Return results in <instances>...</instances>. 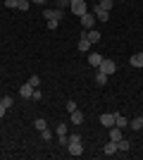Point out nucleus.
I'll return each mask as SVG.
<instances>
[{"mask_svg":"<svg viewBox=\"0 0 143 160\" xmlns=\"http://www.w3.org/2000/svg\"><path fill=\"white\" fill-rule=\"evenodd\" d=\"M98 69H100L102 74H115L117 72V62L115 60H110V58H102V62H100V67H98Z\"/></svg>","mask_w":143,"mask_h":160,"instance_id":"nucleus-1","label":"nucleus"},{"mask_svg":"<svg viewBox=\"0 0 143 160\" xmlns=\"http://www.w3.org/2000/svg\"><path fill=\"white\" fill-rule=\"evenodd\" d=\"M69 7H72V14H76V17H81L83 12H88L86 0H72V2H69Z\"/></svg>","mask_w":143,"mask_h":160,"instance_id":"nucleus-2","label":"nucleus"},{"mask_svg":"<svg viewBox=\"0 0 143 160\" xmlns=\"http://www.w3.org/2000/svg\"><path fill=\"white\" fill-rule=\"evenodd\" d=\"M95 22H98V19H95V14L91 12V10H88V12H83V14H81V27L86 29V31L95 27Z\"/></svg>","mask_w":143,"mask_h":160,"instance_id":"nucleus-3","label":"nucleus"},{"mask_svg":"<svg viewBox=\"0 0 143 160\" xmlns=\"http://www.w3.org/2000/svg\"><path fill=\"white\" fill-rule=\"evenodd\" d=\"M67 148H69V153H72V155H83V146H81V141H69Z\"/></svg>","mask_w":143,"mask_h":160,"instance_id":"nucleus-4","label":"nucleus"},{"mask_svg":"<svg viewBox=\"0 0 143 160\" xmlns=\"http://www.w3.org/2000/svg\"><path fill=\"white\" fill-rule=\"evenodd\" d=\"M100 124L102 127H115V112H105V115H100Z\"/></svg>","mask_w":143,"mask_h":160,"instance_id":"nucleus-5","label":"nucleus"},{"mask_svg":"<svg viewBox=\"0 0 143 160\" xmlns=\"http://www.w3.org/2000/svg\"><path fill=\"white\" fill-rule=\"evenodd\" d=\"M91 12L95 14V19H98V22H110V12H105V10H100V7H98V5H95L93 10H91Z\"/></svg>","mask_w":143,"mask_h":160,"instance_id":"nucleus-6","label":"nucleus"},{"mask_svg":"<svg viewBox=\"0 0 143 160\" xmlns=\"http://www.w3.org/2000/svg\"><path fill=\"white\" fill-rule=\"evenodd\" d=\"M43 17H45V19H57L60 22L62 19V10H57V7H55V10H43Z\"/></svg>","mask_w":143,"mask_h":160,"instance_id":"nucleus-7","label":"nucleus"},{"mask_svg":"<svg viewBox=\"0 0 143 160\" xmlns=\"http://www.w3.org/2000/svg\"><path fill=\"white\" fill-rule=\"evenodd\" d=\"M122 139H124L122 129L117 127V124H115V127H110V141H122Z\"/></svg>","mask_w":143,"mask_h":160,"instance_id":"nucleus-8","label":"nucleus"},{"mask_svg":"<svg viewBox=\"0 0 143 160\" xmlns=\"http://www.w3.org/2000/svg\"><path fill=\"white\" fill-rule=\"evenodd\" d=\"M117 153V141H107L102 146V155H115Z\"/></svg>","mask_w":143,"mask_h":160,"instance_id":"nucleus-9","label":"nucleus"},{"mask_svg":"<svg viewBox=\"0 0 143 160\" xmlns=\"http://www.w3.org/2000/svg\"><path fill=\"white\" fill-rule=\"evenodd\" d=\"M19 96H21V98H31V96H34V86H31V84L26 81V84L19 88Z\"/></svg>","mask_w":143,"mask_h":160,"instance_id":"nucleus-10","label":"nucleus"},{"mask_svg":"<svg viewBox=\"0 0 143 160\" xmlns=\"http://www.w3.org/2000/svg\"><path fill=\"white\" fill-rule=\"evenodd\" d=\"M100 62H102V55L100 53H91L88 55V65L91 67H100Z\"/></svg>","mask_w":143,"mask_h":160,"instance_id":"nucleus-11","label":"nucleus"},{"mask_svg":"<svg viewBox=\"0 0 143 160\" xmlns=\"http://www.w3.org/2000/svg\"><path fill=\"white\" fill-rule=\"evenodd\" d=\"M129 62H131V67H143V53H134L129 58Z\"/></svg>","mask_w":143,"mask_h":160,"instance_id":"nucleus-12","label":"nucleus"},{"mask_svg":"<svg viewBox=\"0 0 143 160\" xmlns=\"http://www.w3.org/2000/svg\"><path fill=\"white\" fill-rule=\"evenodd\" d=\"M69 115H72V124H81L83 122V112L79 110V108H76L74 112H69Z\"/></svg>","mask_w":143,"mask_h":160,"instance_id":"nucleus-13","label":"nucleus"},{"mask_svg":"<svg viewBox=\"0 0 143 160\" xmlns=\"http://www.w3.org/2000/svg\"><path fill=\"white\" fill-rule=\"evenodd\" d=\"M115 124H117L119 129H124V127H129V120H126L124 115H115Z\"/></svg>","mask_w":143,"mask_h":160,"instance_id":"nucleus-14","label":"nucleus"},{"mask_svg":"<svg viewBox=\"0 0 143 160\" xmlns=\"http://www.w3.org/2000/svg\"><path fill=\"white\" fill-rule=\"evenodd\" d=\"M86 38H88V41H91V43H98V41H100V38H102V36H100V31H95V29H91V31H88V33H86Z\"/></svg>","mask_w":143,"mask_h":160,"instance_id":"nucleus-15","label":"nucleus"},{"mask_svg":"<svg viewBox=\"0 0 143 160\" xmlns=\"http://www.w3.org/2000/svg\"><path fill=\"white\" fill-rule=\"evenodd\" d=\"M129 127L134 129V132H138V129H143V117H134V120L129 122Z\"/></svg>","mask_w":143,"mask_h":160,"instance_id":"nucleus-16","label":"nucleus"},{"mask_svg":"<svg viewBox=\"0 0 143 160\" xmlns=\"http://www.w3.org/2000/svg\"><path fill=\"white\" fill-rule=\"evenodd\" d=\"M45 127H48V122L43 120V117H38V120H34V129H36V132H43V129H45Z\"/></svg>","mask_w":143,"mask_h":160,"instance_id":"nucleus-17","label":"nucleus"},{"mask_svg":"<svg viewBox=\"0 0 143 160\" xmlns=\"http://www.w3.org/2000/svg\"><path fill=\"white\" fill-rule=\"evenodd\" d=\"M105 81H107V74H102L100 69H98V72H95V84H98V86H105Z\"/></svg>","mask_w":143,"mask_h":160,"instance_id":"nucleus-18","label":"nucleus"},{"mask_svg":"<svg viewBox=\"0 0 143 160\" xmlns=\"http://www.w3.org/2000/svg\"><path fill=\"white\" fill-rule=\"evenodd\" d=\"M112 5H115V0H100V2H98V7H100V10H105V12H110V10H112Z\"/></svg>","mask_w":143,"mask_h":160,"instance_id":"nucleus-19","label":"nucleus"},{"mask_svg":"<svg viewBox=\"0 0 143 160\" xmlns=\"http://www.w3.org/2000/svg\"><path fill=\"white\" fill-rule=\"evenodd\" d=\"M76 48H79L81 53H88V48H91V41H88V38H81V41H79V46H76Z\"/></svg>","mask_w":143,"mask_h":160,"instance_id":"nucleus-20","label":"nucleus"},{"mask_svg":"<svg viewBox=\"0 0 143 160\" xmlns=\"http://www.w3.org/2000/svg\"><path fill=\"white\" fill-rule=\"evenodd\" d=\"M55 134H57V136H67V124H64V122H60V124L55 127Z\"/></svg>","mask_w":143,"mask_h":160,"instance_id":"nucleus-21","label":"nucleus"},{"mask_svg":"<svg viewBox=\"0 0 143 160\" xmlns=\"http://www.w3.org/2000/svg\"><path fill=\"white\" fill-rule=\"evenodd\" d=\"M131 148V143L126 139H122V141H117V151H129Z\"/></svg>","mask_w":143,"mask_h":160,"instance_id":"nucleus-22","label":"nucleus"},{"mask_svg":"<svg viewBox=\"0 0 143 160\" xmlns=\"http://www.w3.org/2000/svg\"><path fill=\"white\" fill-rule=\"evenodd\" d=\"M69 2H72V0H55V7H57V10H64V7H69Z\"/></svg>","mask_w":143,"mask_h":160,"instance_id":"nucleus-23","label":"nucleus"},{"mask_svg":"<svg viewBox=\"0 0 143 160\" xmlns=\"http://www.w3.org/2000/svg\"><path fill=\"white\" fill-rule=\"evenodd\" d=\"M0 103H2L5 108H12V103H14V100H12V96H2V98H0Z\"/></svg>","mask_w":143,"mask_h":160,"instance_id":"nucleus-24","label":"nucleus"},{"mask_svg":"<svg viewBox=\"0 0 143 160\" xmlns=\"http://www.w3.org/2000/svg\"><path fill=\"white\" fill-rule=\"evenodd\" d=\"M41 139H43V141H50V139H53V132H50V129L45 127V129L41 132Z\"/></svg>","mask_w":143,"mask_h":160,"instance_id":"nucleus-25","label":"nucleus"},{"mask_svg":"<svg viewBox=\"0 0 143 160\" xmlns=\"http://www.w3.org/2000/svg\"><path fill=\"white\" fill-rule=\"evenodd\" d=\"M17 5H19V0H5V7L10 10H17Z\"/></svg>","mask_w":143,"mask_h":160,"instance_id":"nucleus-26","label":"nucleus"},{"mask_svg":"<svg viewBox=\"0 0 143 160\" xmlns=\"http://www.w3.org/2000/svg\"><path fill=\"white\" fill-rule=\"evenodd\" d=\"M17 10H21V12H26V10H29V0H19V5H17Z\"/></svg>","mask_w":143,"mask_h":160,"instance_id":"nucleus-27","label":"nucleus"},{"mask_svg":"<svg viewBox=\"0 0 143 160\" xmlns=\"http://www.w3.org/2000/svg\"><path fill=\"white\" fill-rule=\"evenodd\" d=\"M57 24H60L57 19H48V29H50V31H55V29H57Z\"/></svg>","mask_w":143,"mask_h":160,"instance_id":"nucleus-28","label":"nucleus"},{"mask_svg":"<svg viewBox=\"0 0 143 160\" xmlns=\"http://www.w3.org/2000/svg\"><path fill=\"white\" fill-rule=\"evenodd\" d=\"M29 84H31V86H34V88H38V84H41V79H38V77H36V74H34V77L29 79Z\"/></svg>","mask_w":143,"mask_h":160,"instance_id":"nucleus-29","label":"nucleus"},{"mask_svg":"<svg viewBox=\"0 0 143 160\" xmlns=\"http://www.w3.org/2000/svg\"><path fill=\"white\" fill-rule=\"evenodd\" d=\"M31 98H34V100H41V98H43V93L38 91V88H34V96H31Z\"/></svg>","mask_w":143,"mask_h":160,"instance_id":"nucleus-30","label":"nucleus"},{"mask_svg":"<svg viewBox=\"0 0 143 160\" xmlns=\"http://www.w3.org/2000/svg\"><path fill=\"white\" fill-rule=\"evenodd\" d=\"M67 110H69V112H74V110H76V103H74V100H69V103H67Z\"/></svg>","mask_w":143,"mask_h":160,"instance_id":"nucleus-31","label":"nucleus"},{"mask_svg":"<svg viewBox=\"0 0 143 160\" xmlns=\"http://www.w3.org/2000/svg\"><path fill=\"white\" fill-rule=\"evenodd\" d=\"M57 139H60L62 146H67V143H69V136H57Z\"/></svg>","mask_w":143,"mask_h":160,"instance_id":"nucleus-32","label":"nucleus"},{"mask_svg":"<svg viewBox=\"0 0 143 160\" xmlns=\"http://www.w3.org/2000/svg\"><path fill=\"white\" fill-rule=\"evenodd\" d=\"M5 112H7V108L2 105V103H0V117H5Z\"/></svg>","mask_w":143,"mask_h":160,"instance_id":"nucleus-33","label":"nucleus"},{"mask_svg":"<svg viewBox=\"0 0 143 160\" xmlns=\"http://www.w3.org/2000/svg\"><path fill=\"white\" fill-rule=\"evenodd\" d=\"M34 2H36V5H43V2H45V0H34Z\"/></svg>","mask_w":143,"mask_h":160,"instance_id":"nucleus-34","label":"nucleus"}]
</instances>
